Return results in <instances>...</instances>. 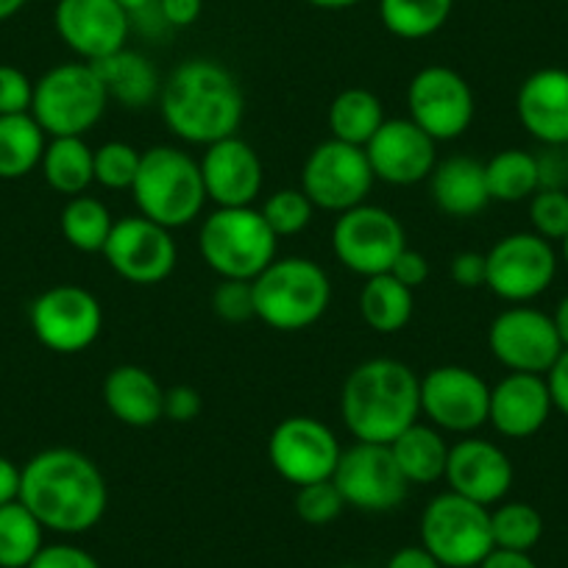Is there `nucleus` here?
Instances as JSON below:
<instances>
[{"mask_svg":"<svg viewBox=\"0 0 568 568\" xmlns=\"http://www.w3.org/2000/svg\"><path fill=\"white\" fill-rule=\"evenodd\" d=\"M131 195L142 217L176 229L190 226L204 212L206 190L199 160L176 145H154L142 151Z\"/></svg>","mask_w":568,"mask_h":568,"instance_id":"4","label":"nucleus"},{"mask_svg":"<svg viewBox=\"0 0 568 568\" xmlns=\"http://www.w3.org/2000/svg\"><path fill=\"white\" fill-rule=\"evenodd\" d=\"M477 568H538V562L529 557V551L494 549Z\"/></svg>","mask_w":568,"mask_h":568,"instance_id":"54","label":"nucleus"},{"mask_svg":"<svg viewBox=\"0 0 568 568\" xmlns=\"http://www.w3.org/2000/svg\"><path fill=\"white\" fill-rule=\"evenodd\" d=\"M34 103V81L12 64H0V118L29 114Z\"/></svg>","mask_w":568,"mask_h":568,"instance_id":"43","label":"nucleus"},{"mask_svg":"<svg viewBox=\"0 0 568 568\" xmlns=\"http://www.w3.org/2000/svg\"><path fill=\"white\" fill-rule=\"evenodd\" d=\"M387 273L415 293L418 287H424L426 278H429V262H426V256L420 254V251L404 248Z\"/></svg>","mask_w":568,"mask_h":568,"instance_id":"49","label":"nucleus"},{"mask_svg":"<svg viewBox=\"0 0 568 568\" xmlns=\"http://www.w3.org/2000/svg\"><path fill=\"white\" fill-rule=\"evenodd\" d=\"M53 26L59 40L90 64L123 51L131 34V20L118 0H57Z\"/></svg>","mask_w":568,"mask_h":568,"instance_id":"19","label":"nucleus"},{"mask_svg":"<svg viewBox=\"0 0 568 568\" xmlns=\"http://www.w3.org/2000/svg\"><path fill=\"white\" fill-rule=\"evenodd\" d=\"M557 254L535 232H513L485 254V287L507 304H529L551 287Z\"/></svg>","mask_w":568,"mask_h":568,"instance_id":"11","label":"nucleus"},{"mask_svg":"<svg viewBox=\"0 0 568 568\" xmlns=\"http://www.w3.org/2000/svg\"><path fill=\"white\" fill-rule=\"evenodd\" d=\"M206 201L215 206H254L265 184L260 154L243 136H226L206 145L199 160Z\"/></svg>","mask_w":568,"mask_h":568,"instance_id":"21","label":"nucleus"},{"mask_svg":"<svg viewBox=\"0 0 568 568\" xmlns=\"http://www.w3.org/2000/svg\"><path fill=\"white\" fill-rule=\"evenodd\" d=\"M326 120H329L332 140L365 149L387 118L376 92L365 90V87H348L332 101Z\"/></svg>","mask_w":568,"mask_h":568,"instance_id":"31","label":"nucleus"},{"mask_svg":"<svg viewBox=\"0 0 568 568\" xmlns=\"http://www.w3.org/2000/svg\"><path fill=\"white\" fill-rule=\"evenodd\" d=\"M488 346L496 363L510 374L546 376L562 354L551 315L527 304H513L496 315L488 329Z\"/></svg>","mask_w":568,"mask_h":568,"instance_id":"18","label":"nucleus"},{"mask_svg":"<svg viewBox=\"0 0 568 568\" xmlns=\"http://www.w3.org/2000/svg\"><path fill=\"white\" fill-rule=\"evenodd\" d=\"M376 176L365 149L341 140H324L310 151L302 168V190L315 210L341 212L365 204Z\"/></svg>","mask_w":568,"mask_h":568,"instance_id":"10","label":"nucleus"},{"mask_svg":"<svg viewBox=\"0 0 568 568\" xmlns=\"http://www.w3.org/2000/svg\"><path fill=\"white\" fill-rule=\"evenodd\" d=\"M307 3L315 9H326V12H341V9L357 7L363 0H307Z\"/></svg>","mask_w":568,"mask_h":568,"instance_id":"56","label":"nucleus"},{"mask_svg":"<svg viewBox=\"0 0 568 568\" xmlns=\"http://www.w3.org/2000/svg\"><path fill=\"white\" fill-rule=\"evenodd\" d=\"M449 449L444 433L429 420H415L390 444L398 471L409 485H435L446 477Z\"/></svg>","mask_w":568,"mask_h":568,"instance_id":"28","label":"nucleus"},{"mask_svg":"<svg viewBox=\"0 0 568 568\" xmlns=\"http://www.w3.org/2000/svg\"><path fill=\"white\" fill-rule=\"evenodd\" d=\"M199 251L221 278L254 282L278 256V237L256 206H217L201 223Z\"/></svg>","mask_w":568,"mask_h":568,"instance_id":"6","label":"nucleus"},{"mask_svg":"<svg viewBox=\"0 0 568 568\" xmlns=\"http://www.w3.org/2000/svg\"><path fill=\"white\" fill-rule=\"evenodd\" d=\"M42 532L45 527L20 499L0 507V568H29L45 546Z\"/></svg>","mask_w":568,"mask_h":568,"instance_id":"36","label":"nucleus"},{"mask_svg":"<svg viewBox=\"0 0 568 568\" xmlns=\"http://www.w3.org/2000/svg\"><path fill=\"white\" fill-rule=\"evenodd\" d=\"M518 123L540 145H568V70L544 68L521 81L516 95Z\"/></svg>","mask_w":568,"mask_h":568,"instance_id":"24","label":"nucleus"},{"mask_svg":"<svg viewBox=\"0 0 568 568\" xmlns=\"http://www.w3.org/2000/svg\"><path fill=\"white\" fill-rule=\"evenodd\" d=\"M490 201L499 204H518L529 201L540 190L538 160L524 149H505L485 162Z\"/></svg>","mask_w":568,"mask_h":568,"instance_id":"33","label":"nucleus"},{"mask_svg":"<svg viewBox=\"0 0 568 568\" xmlns=\"http://www.w3.org/2000/svg\"><path fill=\"white\" fill-rule=\"evenodd\" d=\"M444 479L455 494L466 496L483 507H494L510 494L513 463L507 452L496 446L494 440L466 435L449 449Z\"/></svg>","mask_w":568,"mask_h":568,"instance_id":"22","label":"nucleus"},{"mask_svg":"<svg viewBox=\"0 0 568 568\" xmlns=\"http://www.w3.org/2000/svg\"><path fill=\"white\" fill-rule=\"evenodd\" d=\"M551 409L549 385L540 374H507L490 387L488 424L501 438H532L546 426Z\"/></svg>","mask_w":568,"mask_h":568,"instance_id":"23","label":"nucleus"},{"mask_svg":"<svg viewBox=\"0 0 568 568\" xmlns=\"http://www.w3.org/2000/svg\"><path fill=\"white\" fill-rule=\"evenodd\" d=\"M103 404L125 426L145 429L165 418V387L142 365H118L103 379Z\"/></svg>","mask_w":568,"mask_h":568,"instance_id":"25","label":"nucleus"},{"mask_svg":"<svg viewBox=\"0 0 568 568\" xmlns=\"http://www.w3.org/2000/svg\"><path fill=\"white\" fill-rule=\"evenodd\" d=\"M142 154L123 140H109L95 149V184L114 190H131Z\"/></svg>","mask_w":568,"mask_h":568,"instance_id":"39","label":"nucleus"},{"mask_svg":"<svg viewBox=\"0 0 568 568\" xmlns=\"http://www.w3.org/2000/svg\"><path fill=\"white\" fill-rule=\"evenodd\" d=\"M212 313L226 324H245V321L256 318L254 282L221 278V284L212 291Z\"/></svg>","mask_w":568,"mask_h":568,"instance_id":"42","label":"nucleus"},{"mask_svg":"<svg viewBox=\"0 0 568 568\" xmlns=\"http://www.w3.org/2000/svg\"><path fill=\"white\" fill-rule=\"evenodd\" d=\"M385 568H444L424 546H404L387 560Z\"/></svg>","mask_w":568,"mask_h":568,"instance_id":"53","label":"nucleus"},{"mask_svg":"<svg viewBox=\"0 0 568 568\" xmlns=\"http://www.w3.org/2000/svg\"><path fill=\"white\" fill-rule=\"evenodd\" d=\"M260 212L276 237H293V234H302L313 223L315 206L304 195L302 187H287L267 195L262 201Z\"/></svg>","mask_w":568,"mask_h":568,"instance_id":"38","label":"nucleus"},{"mask_svg":"<svg viewBox=\"0 0 568 568\" xmlns=\"http://www.w3.org/2000/svg\"><path fill=\"white\" fill-rule=\"evenodd\" d=\"M455 0H379L382 26L398 40H426L449 20Z\"/></svg>","mask_w":568,"mask_h":568,"instance_id":"34","label":"nucleus"},{"mask_svg":"<svg viewBox=\"0 0 568 568\" xmlns=\"http://www.w3.org/2000/svg\"><path fill=\"white\" fill-rule=\"evenodd\" d=\"M371 171L393 187L426 182L438 165V142L409 118H390L365 145Z\"/></svg>","mask_w":568,"mask_h":568,"instance_id":"20","label":"nucleus"},{"mask_svg":"<svg viewBox=\"0 0 568 568\" xmlns=\"http://www.w3.org/2000/svg\"><path fill=\"white\" fill-rule=\"evenodd\" d=\"M109 95L90 62H68L48 70L34 84L31 118L48 136H84L106 114Z\"/></svg>","mask_w":568,"mask_h":568,"instance_id":"7","label":"nucleus"},{"mask_svg":"<svg viewBox=\"0 0 568 568\" xmlns=\"http://www.w3.org/2000/svg\"><path fill=\"white\" fill-rule=\"evenodd\" d=\"M551 321H555V329L562 343V352H568V296H562L560 302H557L555 313H551Z\"/></svg>","mask_w":568,"mask_h":568,"instance_id":"55","label":"nucleus"},{"mask_svg":"<svg viewBox=\"0 0 568 568\" xmlns=\"http://www.w3.org/2000/svg\"><path fill=\"white\" fill-rule=\"evenodd\" d=\"M415 296L390 273L365 278L359 293V315L379 335H396L413 321Z\"/></svg>","mask_w":568,"mask_h":568,"instance_id":"30","label":"nucleus"},{"mask_svg":"<svg viewBox=\"0 0 568 568\" xmlns=\"http://www.w3.org/2000/svg\"><path fill=\"white\" fill-rule=\"evenodd\" d=\"M201 393L190 385L165 387V418L173 424H190L201 415Z\"/></svg>","mask_w":568,"mask_h":568,"instance_id":"45","label":"nucleus"},{"mask_svg":"<svg viewBox=\"0 0 568 568\" xmlns=\"http://www.w3.org/2000/svg\"><path fill=\"white\" fill-rule=\"evenodd\" d=\"M529 223L538 237L560 243L568 234V193L566 190H538L529 199Z\"/></svg>","mask_w":568,"mask_h":568,"instance_id":"40","label":"nucleus"},{"mask_svg":"<svg viewBox=\"0 0 568 568\" xmlns=\"http://www.w3.org/2000/svg\"><path fill=\"white\" fill-rule=\"evenodd\" d=\"M160 112L173 136L206 149L237 134L245 95L226 64L215 59H187L162 81Z\"/></svg>","mask_w":568,"mask_h":568,"instance_id":"2","label":"nucleus"},{"mask_svg":"<svg viewBox=\"0 0 568 568\" xmlns=\"http://www.w3.org/2000/svg\"><path fill=\"white\" fill-rule=\"evenodd\" d=\"M37 341L57 354H81L101 337L103 307L79 284H57L31 304Z\"/></svg>","mask_w":568,"mask_h":568,"instance_id":"16","label":"nucleus"},{"mask_svg":"<svg viewBox=\"0 0 568 568\" xmlns=\"http://www.w3.org/2000/svg\"><path fill=\"white\" fill-rule=\"evenodd\" d=\"M490 385L466 365H438L420 376V415L440 433L474 435L488 424Z\"/></svg>","mask_w":568,"mask_h":568,"instance_id":"14","label":"nucleus"},{"mask_svg":"<svg viewBox=\"0 0 568 568\" xmlns=\"http://www.w3.org/2000/svg\"><path fill=\"white\" fill-rule=\"evenodd\" d=\"M29 568H101V562L81 546L51 544L42 546L40 555L29 562Z\"/></svg>","mask_w":568,"mask_h":568,"instance_id":"44","label":"nucleus"},{"mask_svg":"<svg viewBox=\"0 0 568 568\" xmlns=\"http://www.w3.org/2000/svg\"><path fill=\"white\" fill-rule=\"evenodd\" d=\"M535 160H538L540 190H566V184H568L566 149H557V145H544V151H540V154H535Z\"/></svg>","mask_w":568,"mask_h":568,"instance_id":"46","label":"nucleus"},{"mask_svg":"<svg viewBox=\"0 0 568 568\" xmlns=\"http://www.w3.org/2000/svg\"><path fill=\"white\" fill-rule=\"evenodd\" d=\"M26 3H29V0H0V23H3V20H12Z\"/></svg>","mask_w":568,"mask_h":568,"instance_id":"57","label":"nucleus"},{"mask_svg":"<svg viewBox=\"0 0 568 568\" xmlns=\"http://www.w3.org/2000/svg\"><path fill=\"white\" fill-rule=\"evenodd\" d=\"M452 282L463 291H477L485 287V254L479 251H460L452 256Z\"/></svg>","mask_w":568,"mask_h":568,"instance_id":"47","label":"nucleus"},{"mask_svg":"<svg viewBox=\"0 0 568 568\" xmlns=\"http://www.w3.org/2000/svg\"><path fill=\"white\" fill-rule=\"evenodd\" d=\"M343 510H346V501H343L341 490H337V485L332 479L302 485L298 488L296 513L304 524L324 527V524H332L335 518H341Z\"/></svg>","mask_w":568,"mask_h":568,"instance_id":"41","label":"nucleus"},{"mask_svg":"<svg viewBox=\"0 0 568 568\" xmlns=\"http://www.w3.org/2000/svg\"><path fill=\"white\" fill-rule=\"evenodd\" d=\"M426 182L435 206L449 217H474L490 204L485 162L474 156H446Z\"/></svg>","mask_w":568,"mask_h":568,"instance_id":"26","label":"nucleus"},{"mask_svg":"<svg viewBox=\"0 0 568 568\" xmlns=\"http://www.w3.org/2000/svg\"><path fill=\"white\" fill-rule=\"evenodd\" d=\"M332 483L341 490L346 507L363 513L396 510L409 490L390 446L359 444V440H354L352 449H343Z\"/></svg>","mask_w":568,"mask_h":568,"instance_id":"17","label":"nucleus"},{"mask_svg":"<svg viewBox=\"0 0 568 568\" xmlns=\"http://www.w3.org/2000/svg\"><path fill=\"white\" fill-rule=\"evenodd\" d=\"M455 3H457V0H455Z\"/></svg>","mask_w":568,"mask_h":568,"instance_id":"60","label":"nucleus"},{"mask_svg":"<svg viewBox=\"0 0 568 568\" xmlns=\"http://www.w3.org/2000/svg\"><path fill=\"white\" fill-rule=\"evenodd\" d=\"M404 248H407V234L402 221L390 210L368 201L341 212L332 229V251L337 262L365 278L390 271Z\"/></svg>","mask_w":568,"mask_h":568,"instance_id":"9","label":"nucleus"},{"mask_svg":"<svg viewBox=\"0 0 568 568\" xmlns=\"http://www.w3.org/2000/svg\"><path fill=\"white\" fill-rule=\"evenodd\" d=\"M20 483H23V468L0 455V507L20 499Z\"/></svg>","mask_w":568,"mask_h":568,"instance_id":"52","label":"nucleus"},{"mask_svg":"<svg viewBox=\"0 0 568 568\" xmlns=\"http://www.w3.org/2000/svg\"><path fill=\"white\" fill-rule=\"evenodd\" d=\"M341 418L359 444L390 446L420 418L418 374L402 359H365L343 382Z\"/></svg>","mask_w":568,"mask_h":568,"instance_id":"3","label":"nucleus"},{"mask_svg":"<svg viewBox=\"0 0 568 568\" xmlns=\"http://www.w3.org/2000/svg\"><path fill=\"white\" fill-rule=\"evenodd\" d=\"M92 68H95L109 101L120 103V106L145 109L160 101L162 79L151 59L142 57L140 51L123 48L101 62H92Z\"/></svg>","mask_w":568,"mask_h":568,"instance_id":"27","label":"nucleus"},{"mask_svg":"<svg viewBox=\"0 0 568 568\" xmlns=\"http://www.w3.org/2000/svg\"><path fill=\"white\" fill-rule=\"evenodd\" d=\"M490 535L494 549L532 551L544 538V518L527 501H499L490 510Z\"/></svg>","mask_w":568,"mask_h":568,"instance_id":"37","label":"nucleus"},{"mask_svg":"<svg viewBox=\"0 0 568 568\" xmlns=\"http://www.w3.org/2000/svg\"><path fill=\"white\" fill-rule=\"evenodd\" d=\"M332 304V282L310 256H276L254 278L256 318L276 332H304Z\"/></svg>","mask_w":568,"mask_h":568,"instance_id":"5","label":"nucleus"},{"mask_svg":"<svg viewBox=\"0 0 568 568\" xmlns=\"http://www.w3.org/2000/svg\"><path fill=\"white\" fill-rule=\"evenodd\" d=\"M420 546L444 568H477L494 551L490 507L446 490L420 513Z\"/></svg>","mask_w":568,"mask_h":568,"instance_id":"8","label":"nucleus"},{"mask_svg":"<svg viewBox=\"0 0 568 568\" xmlns=\"http://www.w3.org/2000/svg\"><path fill=\"white\" fill-rule=\"evenodd\" d=\"M474 90L457 70L429 64L409 79L407 118L435 142H452L466 134L474 123Z\"/></svg>","mask_w":568,"mask_h":568,"instance_id":"13","label":"nucleus"},{"mask_svg":"<svg viewBox=\"0 0 568 568\" xmlns=\"http://www.w3.org/2000/svg\"><path fill=\"white\" fill-rule=\"evenodd\" d=\"M566 162H568V145H566Z\"/></svg>","mask_w":568,"mask_h":568,"instance_id":"59","label":"nucleus"},{"mask_svg":"<svg viewBox=\"0 0 568 568\" xmlns=\"http://www.w3.org/2000/svg\"><path fill=\"white\" fill-rule=\"evenodd\" d=\"M20 501L51 532L81 535L106 516L109 485L84 452L45 449L23 466Z\"/></svg>","mask_w":568,"mask_h":568,"instance_id":"1","label":"nucleus"},{"mask_svg":"<svg viewBox=\"0 0 568 568\" xmlns=\"http://www.w3.org/2000/svg\"><path fill=\"white\" fill-rule=\"evenodd\" d=\"M101 254L123 282L151 287V284L165 282L176 271L179 245L171 229L149 217L131 215L114 221Z\"/></svg>","mask_w":568,"mask_h":568,"instance_id":"15","label":"nucleus"},{"mask_svg":"<svg viewBox=\"0 0 568 568\" xmlns=\"http://www.w3.org/2000/svg\"><path fill=\"white\" fill-rule=\"evenodd\" d=\"M341 455L337 435L315 415H291L278 420L267 438V460L273 471L296 488L332 479Z\"/></svg>","mask_w":568,"mask_h":568,"instance_id":"12","label":"nucleus"},{"mask_svg":"<svg viewBox=\"0 0 568 568\" xmlns=\"http://www.w3.org/2000/svg\"><path fill=\"white\" fill-rule=\"evenodd\" d=\"M546 385H549L555 409H560L568 418V352H562L557 363L551 365V371L546 374Z\"/></svg>","mask_w":568,"mask_h":568,"instance_id":"51","label":"nucleus"},{"mask_svg":"<svg viewBox=\"0 0 568 568\" xmlns=\"http://www.w3.org/2000/svg\"><path fill=\"white\" fill-rule=\"evenodd\" d=\"M120 9L129 14L131 29H140L142 34H160L162 29H168L165 18L160 12V0H118Z\"/></svg>","mask_w":568,"mask_h":568,"instance_id":"48","label":"nucleus"},{"mask_svg":"<svg viewBox=\"0 0 568 568\" xmlns=\"http://www.w3.org/2000/svg\"><path fill=\"white\" fill-rule=\"evenodd\" d=\"M160 12L168 29H190L204 12V0H160Z\"/></svg>","mask_w":568,"mask_h":568,"instance_id":"50","label":"nucleus"},{"mask_svg":"<svg viewBox=\"0 0 568 568\" xmlns=\"http://www.w3.org/2000/svg\"><path fill=\"white\" fill-rule=\"evenodd\" d=\"M40 168L57 193L75 199L95 184V149L87 145L84 136H51Z\"/></svg>","mask_w":568,"mask_h":568,"instance_id":"29","label":"nucleus"},{"mask_svg":"<svg viewBox=\"0 0 568 568\" xmlns=\"http://www.w3.org/2000/svg\"><path fill=\"white\" fill-rule=\"evenodd\" d=\"M45 131L29 114H3L0 118V179L14 182V179L29 176L34 168H40L45 154Z\"/></svg>","mask_w":568,"mask_h":568,"instance_id":"32","label":"nucleus"},{"mask_svg":"<svg viewBox=\"0 0 568 568\" xmlns=\"http://www.w3.org/2000/svg\"><path fill=\"white\" fill-rule=\"evenodd\" d=\"M59 226H62L64 240L75 251L101 254L109 234H112L114 217L109 212V206L101 199H95V195H75V199H70L64 204Z\"/></svg>","mask_w":568,"mask_h":568,"instance_id":"35","label":"nucleus"},{"mask_svg":"<svg viewBox=\"0 0 568 568\" xmlns=\"http://www.w3.org/2000/svg\"><path fill=\"white\" fill-rule=\"evenodd\" d=\"M560 245H562V260H566V265H568V234L560 240Z\"/></svg>","mask_w":568,"mask_h":568,"instance_id":"58","label":"nucleus"}]
</instances>
